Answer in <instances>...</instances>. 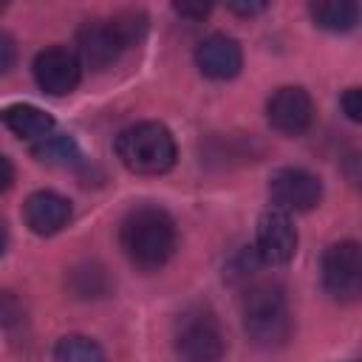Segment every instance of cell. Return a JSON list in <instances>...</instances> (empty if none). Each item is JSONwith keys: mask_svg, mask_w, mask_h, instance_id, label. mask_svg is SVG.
Masks as SVG:
<instances>
[{"mask_svg": "<svg viewBox=\"0 0 362 362\" xmlns=\"http://www.w3.org/2000/svg\"><path fill=\"white\" fill-rule=\"evenodd\" d=\"M119 243L139 269H161L178 246L175 221L161 206H136L119 226Z\"/></svg>", "mask_w": 362, "mask_h": 362, "instance_id": "1", "label": "cell"}, {"mask_svg": "<svg viewBox=\"0 0 362 362\" xmlns=\"http://www.w3.org/2000/svg\"><path fill=\"white\" fill-rule=\"evenodd\" d=\"M147 31L141 11H119L107 20H88L76 31V57L93 71L113 65L124 48L136 45Z\"/></svg>", "mask_w": 362, "mask_h": 362, "instance_id": "2", "label": "cell"}, {"mask_svg": "<svg viewBox=\"0 0 362 362\" xmlns=\"http://www.w3.org/2000/svg\"><path fill=\"white\" fill-rule=\"evenodd\" d=\"M243 328L257 348H283L291 337V314L277 283L260 280L243 291Z\"/></svg>", "mask_w": 362, "mask_h": 362, "instance_id": "3", "label": "cell"}, {"mask_svg": "<svg viewBox=\"0 0 362 362\" xmlns=\"http://www.w3.org/2000/svg\"><path fill=\"white\" fill-rule=\"evenodd\" d=\"M116 156L130 173L161 175L175 164L178 147L161 122H139L116 136Z\"/></svg>", "mask_w": 362, "mask_h": 362, "instance_id": "4", "label": "cell"}, {"mask_svg": "<svg viewBox=\"0 0 362 362\" xmlns=\"http://www.w3.org/2000/svg\"><path fill=\"white\" fill-rule=\"evenodd\" d=\"M223 351H226L223 331L209 311L195 308L178 317L175 354L181 356V362H218Z\"/></svg>", "mask_w": 362, "mask_h": 362, "instance_id": "5", "label": "cell"}, {"mask_svg": "<svg viewBox=\"0 0 362 362\" xmlns=\"http://www.w3.org/2000/svg\"><path fill=\"white\" fill-rule=\"evenodd\" d=\"M322 286L339 303H354L362 291V252L356 240L331 243L322 255Z\"/></svg>", "mask_w": 362, "mask_h": 362, "instance_id": "6", "label": "cell"}, {"mask_svg": "<svg viewBox=\"0 0 362 362\" xmlns=\"http://www.w3.org/2000/svg\"><path fill=\"white\" fill-rule=\"evenodd\" d=\"M297 252V229L283 209H266L255 229V255L266 266H286Z\"/></svg>", "mask_w": 362, "mask_h": 362, "instance_id": "7", "label": "cell"}, {"mask_svg": "<svg viewBox=\"0 0 362 362\" xmlns=\"http://www.w3.org/2000/svg\"><path fill=\"white\" fill-rule=\"evenodd\" d=\"M269 195L274 201V209L283 212H308L322 198V184L314 173L303 167H283L269 181Z\"/></svg>", "mask_w": 362, "mask_h": 362, "instance_id": "8", "label": "cell"}, {"mask_svg": "<svg viewBox=\"0 0 362 362\" xmlns=\"http://www.w3.org/2000/svg\"><path fill=\"white\" fill-rule=\"evenodd\" d=\"M34 79H37L42 93L65 96V93H71L79 85L82 62L65 45H51V48L37 54V59H34Z\"/></svg>", "mask_w": 362, "mask_h": 362, "instance_id": "9", "label": "cell"}, {"mask_svg": "<svg viewBox=\"0 0 362 362\" xmlns=\"http://www.w3.org/2000/svg\"><path fill=\"white\" fill-rule=\"evenodd\" d=\"M266 116H269V124L277 133H283V136H300L314 122V102H311L308 90H303L297 85H286V88H277L269 96Z\"/></svg>", "mask_w": 362, "mask_h": 362, "instance_id": "10", "label": "cell"}, {"mask_svg": "<svg viewBox=\"0 0 362 362\" xmlns=\"http://www.w3.org/2000/svg\"><path fill=\"white\" fill-rule=\"evenodd\" d=\"M195 65L209 79H232L243 68V51L235 37L209 34L195 48Z\"/></svg>", "mask_w": 362, "mask_h": 362, "instance_id": "11", "label": "cell"}, {"mask_svg": "<svg viewBox=\"0 0 362 362\" xmlns=\"http://www.w3.org/2000/svg\"><path fill=\"white\" fill-rule=\"evenodd\" d=\"M23 215H25V226L34 235H57L71 221V201L54 189H40L28 195Z\"/></svg>", "mask_w": 362, "mask_h": 362, "instance_id": "12", "label": "cell"}, {"mask_svg": "<svg viewBox=\"0 0 362 362\" xmlns=\"http://www.w3.org/2000/svg\"><path fill=\"white\" fill-rule=\"evenodd\" d=\"M0 119L17 139H23L28 144H37L40 139H45L57 130L54 119L45 110H40L37 105H11L0 113Z\"/></svg>", "mask_w": 362, "mask_h": 362, "instance_id": "13", "label": "cell"}, {"mask_svg": "<svg viewBox=\"0 0 362 362\" xmlns=\"http://www.w3.org/2000/svg\"><path fill=\"white\" fill-rule=\"evenodd\" d=\"M311 20L325 31H351L359 20V6L348 0H331V3H311L308 6Z\"/></svg>", "mask_w": 362, "mask_h": 362, "instance_id": "14", "label": "cell"}, {"mask_svg": "<svg viewBox=\"0 0 362 362\" xmlns=\"http://www.w3.org/2000/svg\"><path fill=\"white\" fill-rule=\"evenodd\" d=\"M31 156L42 164H51V167H68L79 158V150H76V141L68 136V133H51L45 139H40L37 144H31Z\"/></svg>", "mask_w": 362, "mask_h": 362, "instance_id": "15", "label": "cell"}, {"mask_svg": "<svg viewBox=\"0 0 362 362\" xmlns=\"http://www.w3.org/2000/svg\"><path fill=\"white\" fill-rule=\"evenodd\" d=\"M54 362H105V351L90 337L68 334L54 345Z\"/></svg>", "mask_w": 362, "mask_h": 362, "instance_id": "16", "label": "cell"}, {"mask_svg": "<svg viewBox=\"0 0 362 362\" xmlns=\"http://www.w3.org/2000/svg\"><path fill=\"white\" fill-rule=\"evenodd\" d=\"M71 288L79 294V297H99L107 291V277H105V269L102 266H76L71 272Z\"/></svg>", "mask_w": 362, "mask_h": 362, "instance_id": "17", "label": "cell"}, {"mask_svg": "<svg viewBox=\"0 0 362 362\" xmlns=\"http://www.w3.org/2000/svg\"><path fill=\"white\" fill-rule=\"evenodd\" d=\"M339 105H342V110L351 122H362V90L359 88H348L339 96Z\"/></svg>", "mask_w": 362, "mask_h": 362, "instance_id": "18", "label": "cell"}, {"mask_svg": "<svg viewBox=\"0 0 362 362\" xmlns=\"http://www.w3.org/2000/svg\"><path fill=\"white\" fill-rule=\"evenodd\" d=\"M17 62V45H14V37L8 31L0 28V74H8Z\"/></svg>", "mask_w": 362, "mask_h": 362, "instance_id": "19", "label": "cell"}, {"mask_svg": "<svg viewBox=\"0 0 362 362\" xmlns=\"http://www.w3.org/2000/svg\"><path fill=\"white\" fill-rule=\"evenodd\" d=\"M20 317V308H17V300L6 291H0V325H8L11 320Z\"/></svg>", "mask_w": 362, "mask_h": 362, "instance_id": "20", "label": "cell"}, {"mask_svg": "<svg viewBox=\"0 0 362 362\" xmlns=\"http://www.w3.org/2000/svg\"><path fill=\"white\" fill-rule=\"evenodd\" d=\"M14 184V164L0 153V192H6Z\"/></svg>", "mask_w": 362, "mask_h": 362, "instance_id": "21", "label": "cell"}, {"mask_svg": "<svg viewBox=\"0 0 362 362\" xmlns=\"http://www.w3.org/2000/svg\"><path fill=\"white\" fill-rule=\"evenodd\" d=\"M175 11H178V14H184V17H195V20H198V17H206V14H209V6H204V3H201V6L175 3Z\"/></svg>", "mask_w": 362, "mask_h": 362, "instance_id": "22", "label": "cell"}, {"mask_svg": "<svg viewBox=\"0 0 362 362\" xmlns=\"http://www.w3.org/2000/svg\"><path fill=\"white\" fill-rule=\"evenodd\" d=\"M263 8H266V3H232L229 6V11H235V14H257Z\"/></svg>", "mask_w": 362, "mask_h": 362, "instance_id": "23", "label": "cell"}, {"mask_svg": "<svg viewBox=\"0 0 362 362\" xmlns=\"http://www.w3.org/2000/svg\"><path fill=\"white\" fill-rule=\"evenodd\" d=\"M6 246H8V229H6V223L0 221V257L6 255Z\"/></svg>", "mask_w": 362, "mask_h": 362, "instance_id": "24", "label": "cell"}]
</instances>
